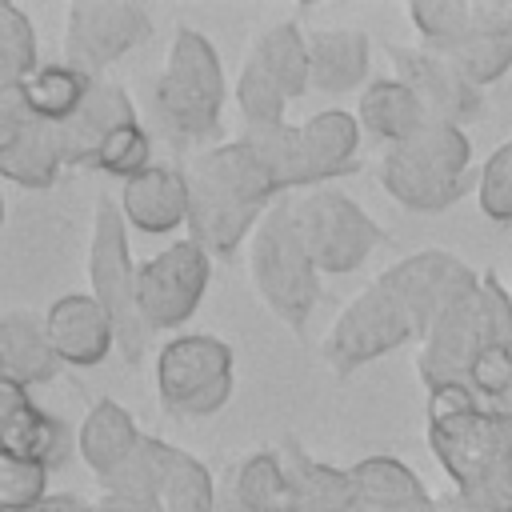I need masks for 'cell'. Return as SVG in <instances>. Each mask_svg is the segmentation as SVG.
I'll return each mask as SVG.
<instances>
[{"label": "cell", "mask_w": 512, "mask_h": 512, "mask_svg": "<svg viewBox=\"0 0 512 512\" xmlns=\"http://www.w3.org/2000/svg\"><path fill=\"white\" fill-rule=\"evenodd\" d=\"M500 416H504V420H508V432H512V412H500Z\"/></svg>", "instance_id": "45"}, {"label": "cell", "mask_w": 512, "mask_h": 512, "mask_svg": "<svg viewBox=\"0 0 512 512\" xmlns=\"http://www.w3.org/2000/svg\"><path fill=\"white\" fill-rule=\"evenodd\" d=\"M92 168H100V172H108V176H120V180L140 176L144 168H152V136H148L140 124L120 128V132L100 148V156H96Z\"/></svg>", "instance_id": "37"}, {"label": "cell", "mask_w": 512, "mask_h": 512, "mask_svg": "<svg viewBox=\"0 0 512 512\" xmlns=\"http://www.w3.org/2000/svg\"><path fill=\"white\" fill-rule=\"evenodd\" d=\"M64 168L56 124L40 120L28 104L24 84L0 88V172L20 188H52Z\"/></svg>", "instance_id": "14"}, {"label": "cell", "mask_w": 512, "mask_h": 512, "mask_svg": "<svg viewBox=\"0 0 512 512\" xmlns=\"http://www.w3.org/2000/svg\"><path fill=\"white\" fill-rule=\"evenodd\" d=\"M384 192L408 212H444L472 188V144L464 128L428 120L412 140L384 148Z\"/></svg>", "instance_id": "5"}, {"label": "cell", "mask_w": 512, "mask_h": 512, "mask_svg": "<svg viewBox=\"0 0 512 512\" xmlns=\"http://www.w3.org/2000/svg\"><path fill=\"white\" fill-rule=\"evenodd\" d=\"M140 440H144V432L136 428L132 412H128L124 404H116L112 396H100V400L84 412V420H80V428H76V452H80V460L92 468L96 480L112 476V472L140 448Z\"/></svg>", "instance_id": "22"}, {"label": "cell", "mask_w": 512, "mask_h": 512, "mask_svg": "<svg viewBox=\"0 0 512 512\" xmlns=\"http://www.w3.org/2000/svg\"><path fill=\"white\" fill-rule=\"evenodd\" d=\"M360 120L340 112V108H324L316 116H308L304 124H296V148H300V188L308 184H324L336 180L344 172H352L360 160Z\"/></svg>", "instance_id": "20"}, {"label": "cell", "mask_w": 512, "mask_h": 512, "mask_svg": "<svg viewBox=\"0 0 512 512\" xmlns=\"http://www.w3.org/2000/svg\"><path fill=\"white\" fill-rule=\"evenodd\" d=\"M396 80H404L412 88V96L420 100V108L428 112V120L440 124H468L484 112V88H476L444 52L432 48H404V44H388L384 48Z\"/></svg>", "instance_id": "15"}, {"label": "cell", "mask_w": 512, "mask_h": 512, "mask_svg": "<svg viewBox=\"0 0 512 512\" xmlns=\"http://www.w3.org/2000/svg\"><path fill=\"white\" fill-rule=\"evenodd\" d=\"M312 88L308 80V32L292 20L268 24L252 36L240 76H236V108L244 128L284 124V108Z\"/></svg>", "instance_id": "8"}, {"label": "cell", "mask_w": 512, "mask_h": 512, "mask_svg": "<svg viewBox=\"0 0 512 512\" xmlns=\"http://www.w3.org/2000/svg\"><path fill=\"white\" fill-rule=\"evenodd\" d=\"M388 512H436V496H424V500H412V504H400Z\"/></svg>", "instance_id": "43"}, {"label": "cell", "mask_w": 512, "mask_h": 512, "mask_svg": "<svg viewBox=\"0 0 512 512\" xmlns=\"http://www.w3.org/2000/svg\"><path fill=\"white\" fill-rule=\"evenodd\" d=\"M100 492L116 496H160V460H156V436L144 432L140 448L104 480H96Z\"/></svg>", "instance_id": "35"}, {"label": "cell", "mask_w": 512, "mask_h": 512, "mask_svg": "<svg viewBox=\"0 0 512 512\" xmlns=\"http://www.w3.org/2000/svg\"><path fill=\"white\" fill-rule=\"evenodd\" d=\"M120 212L136 232L160 236L172 232L180 224H188V184H184V168H168V164H152L140 176L124 180L120 192Z\"/></svg>", "instance_id": "21"}, {"label": "cell", "mask_w": 512, "mask_h": 512, "mask_svg": "<svg viewBox=\"0 0 512 512\" xmlns=\"http://www.w3.org/2000/svg\"><path fill=\"white\" fill-rule=\"evenodd\" d=\"M44 64L36 60V28L12 0H0V88L28 84Z\"/></svg>", "instance_id": "31"}, {"label": "cell", "mask_w": 512, "mask_h": 512, "mask_svg": "<svg viewBox=\"0 0 512 512\" xmlns=\"http://www.w3.org/2000/svg\"><path fill=\"white\" fill-rule=\"evenodd\" d=\"M132 124H140L132 96L120 84H112V80H96L92 92H88V100L80 104V112L72 120L56 124L64 168H92L96 156H100V148L120 128H132Z\"/></svg>", "instance_id": "18"}, {"label": "cell", "mask_w": 512, "mask_h": 512, "mask_svg": "<svg viewBox=\"0 0 512 512\" xmlns=\"http://www.w3.org/2000/svg\"><path fill=\"white\" fill-rule=\"evenodd\" d=\"M280 460H284V472H288V480L296 488L300 512H364L348 468H332V464L312 460L300 448L296 436L280 440Z\"/></svg>", "instance_id": "24"}, {"label": "cell", "mask_w": 512, "mask_h": 512, "mask_svg": "<svg viewBox=\"0 0 512 512\" xmlns=\"http://www.w3.org/2000/svg\"><path fill=\"white\" fill-rule=\"evenodd\" d=\"M44 332L56 348V356L72 368H96L116 348V332L108 312L92 300V292H68L52 300L44 316Z\"/></svg>", "instance_id": "19"}, {"label": "cell", "mask_w": 512, "mask_h": 512, "mask_svg": "<svg viewBox=\"0 0 512 512\" xmlns=\"http://www.w3.org/2000/svg\"><path fill=\"white\" fill-rule=\"evenodd\" d=\"M156 460H160V500L164 512H212L220 484L212 472L184 448L156 436Z\"/></svg>", "instance_id": "27"}, {"label": "cell", "mask_w": 512, "mask_h": 512, "mask_svg": "<svg viewBox=\"0 0 512 512\" xmlns=\"http://www.w3.org/2000/svg\"><path fill=\"white\" fill-rule=\"evenodd\" d=\"M492 408H496V412H512V396H504V400H500V404H492Z\"/></svg>", "instance_id": "44"}, {"label": "cell", "mask_w": 512, "mask_h": 512, "mask_svg": "<svg viewBox=\"0 0 512 512\" xmlns=\"http://www.w3.org/2000/svg\"><path fill=\"white\" fill-rule=\"evenodd\" d=\"M368 76V36L360 28H312L308 32V80L316 92L340 96Z\"/></svg>", "instance_id": "23"}, {"label": "cell", "mask_w": 512, "mask_h": 512, "mask_svg": "<svg viewBox=\"0 0 512 512\" xmlns=\"http://www.w3.org/2000/svg\"><path fill=\"white\" fill-rule=\"evenodd\" d=\"M408 20L420 32L424 48H444L472 32V4L468 0H412Z\"/></svg>", "instance_id": "33"}, {"label": "cell", "mask_w": 512, "mask_h": 512, "mask_svg": "<svg viewBox=\"0 0 512 512\" xmlns=\"http://www.w3.org/2000/svg\"><path fill=\"white\" fill-rule=\"evenodd\" d=\"M412 340L420 344V328L412 324L404 304L380 280H372L332 320L328 336L320 340V360L336 376H352L356 368H364V364L380 360L384 352H396Z\"/></svg>", "instance_id": "9"}, {"label": "cell", "mask_w": 512, "mask_h": 512, "mask_svg": "<svg viewBox=\"0 0 512 512\" xmlns=\"http://www.w3.org/2000/svg\"><path fill=\"white\" fill-rule=\"evenodd\" d=\"M208 272H212V256L196 240H176L156 256H148L136 276L144 324L152 332H168L192 320V312L204 300Z\"/></svg>", "instance_id": "13"}, {"label": "cell", "mask_w": 512, "mask_h": 512, "mask_svg": "<svg viewBox=\"0 0 512 512\" xmlns=\"http://www.w3.org/2000/svg\"><path fill=\"white\" fill-rule=\"evenodd\" d=\"M492 344H512V292L496 272H480V288L452 304L416 344V376L428 392L468 388L476 360Z\"/></svg>", "instance_id": "3"}, {"label": "cell", "mask_w": 512, "mask_h": 512, "mask_svg": "<svg viewBox=\"0 0 512 512\" xmlns=\"http://www.w3.org/2000/svg\"><path fill=\"white\" fill-rule=\"evenodd\" d=\"M0 452L36 460L52 472V468L68 464L72 436H68V424L56 420L52 412H44L28 388L0 380Z\"/></svg>", "instance_id": "17"}, {"label": "cell", "mask_w": 512, "mask_h": 512, "mask_svg": "<svg viewBox=\"0 0 512 512\" xmlns=\"http://www.w3.org/2000/svg\"><path fill=\"white\" fill-rule=\"evenodd\" d=\"M248 276L272 316L300 336L320 300V268L300 240L292 204H272L248 236Z\"/></svg>", "instance_id": "6"}, {"label": "cell", "mask_w": 512, "mask_h": 512, "mask_svg": "<svg viewBox=\"0 0 512 512\" xmlns=\"http://www.w3.org/2000/svg\"><path fill=\"white\" fill-rule=\"evenodd\" d=\"M32 512H100V504L92 500H80V496H72V492H64V496H48L40 508H32Z\"/></svg>", "instance_id": "41"}, {"label": "cell", "mask_w": 512, "mask_h": 512, "mask_svg": "<svg viewBox=\"0 0 512 512\" xmlns=\"http://www.w3.org/2000/svg\"><path fill=\"white\" fill-rule=\"evenodd\" d=\"M136 276H140V264H132V252H128V220H124L120 204L96 200L92 236H88V288H92V300L112 320L116 348H120L124 364H140L148 336H152V328L144 324V312H140Z\"/></svg>", "instance_id": "7"}, {"label": "cell", "mask_w": 512, "mask_h": 512, "mask_svg": "<svg viewBox=\"0 0 512 512\" xmlns=\"http://www.w3.org/2000/svg\"><path fill=\"white\" fill-rule=\"evenodd\" d=\"M212 512H252V508L236 496L232 480H224V484H220V492H216V508H212Z\"/></svg>", "instance_id": "42"}, {"label": "cell", "mask_w": 512, "mask_h": 512, "mask_svg": "<svg viewBox=\"0 0 512 512\" xmlns=\"http://www.w3.org/2000/svg\"><path fill=\"white\" fill-rule=\"evenodd\" d=\"M232 488L236 496L252 508V512H300V500H296V488L284 472V460L280 452L272 448H260V452H248L236 468H232Z\"/></svg>", "instance_id": "28"}, {"label": "cell", "mask_w": 512, "mask_h": 512, "mask_svg": "<svg viewBox=\"0 0 512 512\" xmlns=\"http://www.w3.org/2000/svg\"><path fill=\"white\" fill-rule=\"evenodd\" d=\"M100 512H164L160 496H116V492H100L96 496Z\"/></svg>", "instance_id": "39"}, {"label": "cell", "mask_w": 512, "mask_h": 512, "mask_svg": "<svg viewBox=\"0 0 512 512\" xmlns=\"http://www.w3.org/2000/svg\"><path fill=\"white\" fill-rule=\"evenodd\" d=\"M0 368H4V380L20 384L32 392V384H48L64 360L56 356L48 332H44V320H36L32 312H8L0 320Z\"/></svg>", "instance_id": "25"}, {"label": "cell", "mask_w": 512, "mask_h": 512, "mask_svg": "<svg viewBox=\"0 0 512 512\" xmlns=\"http://www.w3.org/2000/svg\"><path fill=\"white\" fill-rule=\"evenodd\" d=\"M436 512H496V508H484V504H476L472 496H464V492L448 488V492H440V496H436Z\"/></svg>", "instance_id": "40"}, {"label": "cell", "mask_w": 512, "mask_h": 512, "mask_svg": "<svg viewBox=\"0 0 512 512\" xmlns=\"http://www.w3.org/2000/svg\"><path fill=\"white\" fill-rule=\"evenodd\" d=\"M348 472H352V484H356L364 512H388V508H400V504L428 496L420 476L396 456H364Z\"/></svg>", "instance_id": "29"}, {"label": "cell", "mask_w": 512, "mask_h": 512, "mask_svg": "<svg viewBox=\"0 0 512 512\" xmlns=\"http://www.w3.org/2000/svg\"><path fill=\"white\" fill-rule=\"evenodd\" d=\"M92 76H84L80 68H72V64H44L28 84H24V92H28V104H32V112L40 116V120H48V124H64V120H72L76 112H80V104L88 100V92H92Z\"/></svg>", "instance_id": "30"}, {"label": "cell", "mask_w": 512, "mask_h": 512, "mask_svg": "<svg viewBox=\"0 0 512 512\" xmlns=\"http://www.w3.org/2000/svg\"><path fill=\"white\" fill-rule=\"evenodd\" d=\"M152 376H156V392H160L164 412H176L196 392L232 376V348L220 336H208V332L176 336L156 352V372Z\"/></svg>", "instance_id": "16"}, {"label": "cell", "mask_w": 512, "mask_h": 512, "mask_svg": "<svg viewBox=\"0 0 512 512\" xmlns=\"http://www.w3.org/2000/svg\"><path fill=\"white\" fill-rule=\"evenodd\" d=\"M356 120L360 128L380 144V148H396L404 140H412L424 124H428V112L420 108V100L412 96V88L396 76L388 80H372L360 100H356Z\"/></svg>", "instance_id": "26"}, {"label": "cell", "mask_w": 512, "mask_h": 512, "mask_svg": "<svg viewBox=\"0 0 512 512\" xmlns=\"http://www.w3.org/2000/svg\"><path fill=\"white\" fill-rule=\"evenodd\" d=\"M412 316V324L420 328V336L464 296H472L480 288V272L468 268L456 252L448 248H420L396 264H388L376 276Z\"/></svg>", "instance_id": "12"}, {"label": "cell", "mask_w": 512, "mask_h": 512, "mask_svg": "<svg viewBox=\"0 0 512 512\" xmlns=\"http://www.w3.org/2000/svg\"><path fill=\"white\" fill-rule=\"evenodd\" d=\"M472 4V32L512 40V0H468Z\"/></svg>", "instance_id": "38"}, {"label": "cell", "mask_w": 512, "mask_h": 512, "mask_svg": "<svg viewBox=\"0 0 512 512\" xmlns=\"http://www.w3.org/2000/svg\"><path fill=\"white\" fill-rule=\"evenodd\" d=\"M432 52H444L476 88H488V84H496L500 76L512 72V40L468 32V36L444 44V48H432Z\"/></svg>", "instance_id": "32"}, {"label": "cell", "mask_w": 512, "mask_h": 512, "mask_svg": "<svg viewBox=\"0 0 512 512\" xmlns=\"http://www.w3.org/2000/svg\"><path fill=\"white\" fill-rule=\"evenodd\" d=\"M48 500V468L0 452V512H32Z\"/></svg>", "instance_id": "34"}, {"label": "cell", "mask_w": 512, "mask_h": 512, "mask_svg": "<svg viewBox=\"0 0 512 512\" xmlns=\"http://www.w3.org/2000/svg\"><path fill=\"white\" fill-rule=\"evenodd\" d=\"M292 216L308 256L328 276L356 272L372 256V248L384 244V228L344 192H304L300 200H292Z\"/></svg>", "instance_id": "10"}, {"label": "cell", "mask_w": 512, "mask_h": 512, "mask_svg": "<svg viewBox=\"0 0 512 512\" xmlns=\"http://www.w3.org/2000/svg\"><path fill=\"white\" fill-rule=\"evenodd\" d=\"M152 36L148 8L132 0H72L64 12V64L100 80V72Z\"/></svg>", "instance_id": "11"}, {"label": "cell", "mask_w": 512, "mask_h": 512, "mask_svg": "<svg viewBox=\"0 0 512 512\" xmlns=\"http://www.w3.org/2000/svg\"><path fill=\"white\" fill-rule=\"evenodd\" d=\"M428 448L456 492L512 512V432L492 404L468 388L428 392Z\"/></svg>", "instance_id": "2"}, {"label": "cell", "mask_w": 512, "mask_h": 512, "mask_svg": "<svg viewBox=\"0 0 512 512\" xmlns=\"http://www.w3.org/2000/svg\"><path fill=\"white\" fill-rule=\"evenodd\" d=\"M224 96H228V80H224V64L212 40L180 24L172 32L164 68L156 76V96H152L160 128L180 148L208 144L220 132Z\"/></svg>", "instance_id": "4"}, {"label": "cell", "mask_w": 512, "mask_h": 512, "mask_svg": "<svg viewBox=\"0 0 512 512\" xmlns=\"http://www.w3.org/2000/svg\"><path fill=\"white\" fill-rule=\"evenodd\" d=\"M480 212L496 224H512V140H504L480 168Z\"/></svg>", "instance_id": "36"}, {"label": "cell", "mask_w": 512, "mask_h": 512, "mask_svg": "<svg viewBox=\"0 0 512 512\" xmlns=\"http://www.w3.org/2000/svg\"><path fill=\"white\" fill-rule=\"evenodd\" d=\"M184 184H188L184 228L188 240H196L208 256H232L280 196L276 172L244 136L192 152V160L184 164Z\"/></svg>", "instance_id": "1"}]
</instances>
